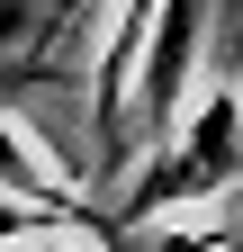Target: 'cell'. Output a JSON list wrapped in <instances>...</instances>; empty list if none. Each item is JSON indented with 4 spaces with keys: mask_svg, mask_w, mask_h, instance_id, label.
<instances>
[{
    "mask_svg": "<svg viewBox=\"0 0 243 252\" xmlns=\"http://www.w3.org/2000/svg\"><path fill=\"white\" fill-rule=\"evenodd\" d=\"M234 189H243V81H216V90H198L189 117L126 171V189H117V207H108L117 243H135L144 225H162V216L216 207Z\"/></svg>",
    "mask_w": 243,
    "mask_h": 252,
    "instance_id": "6da1fadb",
    "label": "cell"
},
{
    "mask_svg": "<svg viewBox=\"0 0 243 252\" xmlns=\"http://www.w3.org/2000/svg\"><path fill=\"white\" fill-rule=\"evenodd\" d=\"M198 45H207V0H162L153 18V45H144V72H135V117L144 135H171L189 117V72H198Z\"/></svg>",
    "mask_w": 243,
    "mask_h": 252,
    "instance_id": "7a4b0ae2",
    "label": "cell"
},
{
    "mask_svg": "<svg viewBox=\"0 0 243 252\" xmlns=\"http://www.w3.org/2000/svg\"><path fill=\"white\" fill-rule=\"evenodd\" d=\"M18 252V243H9ZM27 252H117V243H90V234H45V243H27Z\"/></svg>",
    "mask_w": 243,
    "mask_h": 252,
    "instance_id": "3957f363",
    "label": "cell"
},
{
    "mask_svg": "<svg viewBox=\"0 0 243 252\" xmlns=\"http://www.w3.org/2000/svg\"><path fill=\"white\" fill-rule=\"evenodd\" d=\"M225 252H243V234H234V243H225Z\"/></svg>",
    "mask_w": 243,
    "mask_h": 252,
    "instance_id": "277c9868",
    "label": "cell"
}]
</instances>
